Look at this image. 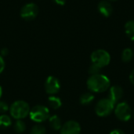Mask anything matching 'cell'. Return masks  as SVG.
<instances>
[{
  "label": "cell",
  "mask_w": 134,
  "mask_h": 134,
  "mask_svg": "<svg viewBox=\"0 0 134 134\" xmlns=\"http://www.w3.org/2000/svg\"><path fill=\"white\" fill-rule=\"evenodd\" d=\"M88 89L93 93H103L110 88L111 82L109 79L104 75L98 74L91 75L87 80Z\"/></svg>",
  "instance_id": "1"
},
{
  "label": "cell",
  "mask_w": 134,
  "mask_h": 134,
  "mask_svg": "<svg viewBox=\"0 0 134 134\" xmlns=\"http://www.w3.org/2000/svg\"><path fill=\"white\" fill-rule=\"evenodd\" d=\"M9 110L12 117L16 120H19L29 115L31 108L27 102L24 100H16L11 104Z\"/></svg>",
  "instance_id": "2"
},
{
  "label": "cell",
  "mask_w": 134,
  "mask_h": 134,
  "mask_svg": "<svg viewBox=\"0 0 134 134\" xmlns=\"http://www.w3.org/2000/svg\"><path fill=\"white\" fill-rule=\"evenodd\" d=\"M29 116L32 121L41 123L49 118V110L44 105H36L30 110Z\"/></svg>",
  "instance_id": "3"
},
{
  "label": "cell",
  "mask_w": 134,
  "mask_h": 134,
  "mask_svg": "<svg viewBox=\"0 0 134 134\" xmlns=\"http://www.w3.org/2000/svg\"><path fill=\"white\" fill-rule=\"evenodd\" d=\"M115 104L108 98H104L100 100L96 107L95 112L99 117L108 116L115 109Z\"/></svg>",
  "instance_id": "4"
},
{
  "label": "cell",
  "mask_w": 134,
  "mask_h": 134,
  "mask_svg": "<svg viewBox=\"0 0 134 134\" xmlns=\"http://www.w3.org/2000/svg\"><path fill=\"white\" fill-rule=\"evenodd\" d=\"M92 63L100 68L106 67L111 61V56L109 53L104 49H97L91 54Z\"/></svg>",
  "instance_id": "5"
},
{
  "label": "cell",
  "mask_w": 134,
  "mask_h": 134,
  "mask_svg": "<svg viewBox=\"0 0 134 134\" xmlns=\"http://www.w3.org/2000/svg\"><path fill=\"white\" fill-rule=\"evenodd\" d=\"M115 114L118 119L122 122H127L131 119L132 110L130 106L125 101L119 102L115 108Z\"/></svg>",
  "instance_id": "6"
},
{
  "label": "cell",
  "mask_w": 134,
  "mask_h": 134,
  "mask_svg": "<svg viewBox=\"0 0 134 134\" xmlns=\"http://www.w3.org/2000/svg\"><path fill=\"white\" fill-rule=\"evenodd\" d=\"M38 12L37 5L34 3H27L20 10V16L23 19L31 20L35 18Z\"/></svg>",
  "instance_id": "7"
},
{
  "label": "cell",
  "mask_w": 134,
  "mask_h": 134,
  "mask_svg": "<svg viewBox=\"0 0 134 134\" xmlns=\"http://www.w3.org/2000/svg\"><path fill=\"white\" fill-rule=\"evenodd\" d=\"M60 89V84L59 80L54 76H49L45 82L46 92L49 95H54L59 92Z\"/></svg>",
  "instance_id": "8"
},
{
  "label": "cell",
  "mask_w": 134,
  "mask_h": 134,
  "mask_svg": "<svg viewBox=\"0 0 134 134\" xmlns=\"http://www.w3.org/2000/svg\"><path fill=\"white\" fill-rule=\"evenodd\" d=\"M60 134H80L81 126L76 121H68L60 128Z\"/></svg>",
  "instance_id": "9"
},
{
  "label": "cell",
  "mask_w": 134,
  "mask_h": 134,
  "mask_svg": "<svg viewBox=\"0 0 134 134\" xmlns=\"http://www.w3.org/2000/svg\"><path fill=\"white\" fill-rule=\"evenodd\" d=\"M123 96V90L119 86H112L109 89L108 99H110L115 104H118L119 101Z\"/></svg>",
  "instance_id": "10"
},
{
  "label": "cell",
  "mask_w": 134,
  "mask_h": 134,
  "mask_svg": "<svg viewBox=\"0 0 134 134\" xmlns=\"http://www.w3.org/2000/svg\"><path fill=\"white\" fill-rule=\"evenodd\" d=\"M98 10L99 12L104 16H109L111 15L113 12V8L111 4L106 0L100 1L98 4Z\"/></svg>",
  "instance_id": "11"
},
{
  "label": "cell",
  "mask_w": 134,
  "mask_h": 134,
  "mask_svg": "<svg viewBox=\"0 0 134 134\" xmlns=\"http://www.w3.org/2000/svg\"><path fill=\"white\" fill-rule=\"evenodd\" d=\"M49 122L51 128L54 130H60L61 126H62L61 120L57 115H53L52 116H49Z\"/></svg>",
  "instance_id": "12"
},
{
  "label": "cell",
  "mask_w": 134,
  "mask_h": 134,
  "mask_svg": "<svg viewBox=\"0 0 134 134\" xmlns=\"http://www.w3.org/2000/svg\"><path fill=\"white\" fill-rule=\"evenodd\" d=\"M48 104L49 105V107L54 110L58 109L61 107L62 105V102L61 100L58 97H56L54 95H50L48 98Z\"/></svg>",
  "instance_id": "13"
},
{
  "label": "cell",
  "mask_w": 134,
  "mask_h": 134,
  "mask_svg": "<svg viewBox=\"0 0 134 134\" xmlns=\"http://www.w3.org/2000/svg\"><path fill=\"white\" fill-rule=\"evenodd\" d=\"M126 35L132 41H134V20H129L125 24Z\"/></svg>",
  "instance_id": "14"
},
{
  "label": "cell",
  "mask_w": 134,
  "mask_h": 134,
  "mask_svg": "<svg viewBox=\"0 0 134 134\" xmlns=\"http://www.w3.org/2000/svg\"><path fill=\"white\" fill-rule=\"evenodd\" d=\"M94 100V96L91 93H85L81 95L79 101L82 105H89Z\"/></svg>",
  "instance_id": "15"
},
{
  "label": "cell",
  "mask_w": 134,
  "mask_h": 134,
  "mask_svg": "<svg viewBox=\"0 0 134 134\" xmlns=\"http://www.w3.org/2000/svg\"><path fill=\"white\" fill-rule=\"evenodd\" d=\"M12 125V120L7 115H0V129H6Z\"/></svg>",
  "instance_id": "16"
},
{
  "label": "cell",
  "mask_w": 134,
  "mask_h": 134,
  "mask_svg": "<svg viewBox=\"0 0 134 134\" xmlns=\"http://www.w3.org/2000/svg\"><path fill=\"white\" fill-rule=\"evenodd\" d=\"M133 57V52L130 48H126L122 53V60L126 63L131 61Z\"/></svg>",
  "instance_id": "17"
},
{
  "label": "cell",
  "mask_w": 134,
  "mask_h": 134,
  "mask_svg": "<svg viewBox=\"0 0 134 134\" xmlns=\"http://www.w3.org/2000/svg\"><path fill=\"white\" fill-rule=\"evenodd\" d=\"M13 129L16 133H22L26 130V124L24 122L22 119L16 120L15 123L13 124Z\"/></svg>",
  "instance_id": "18"
},
{
  "label": "cell",
  "mask_w": 134,
  "mask_h": 134,
  "mask_svg": "<svg viewBox=\"0 0 134 134\" xmlns=\"http://www.w3.org/2000/svg\"><path fill=\"white\" fill-rule=\"evenodd\" d=\"M46 128L40 124L35 125L31 130V134H46Z\"/></svg>",
  "instance_id": "19"
},
{
  "label": "cell",
  "mask_w": 134,
  "mask_h": 134,
  "mask_svg": "<svg viewBox=\"0 0 134 134\" xmlns=\"http://www.w3.org/2000/svg\"><path fill=\"white\" fill-rule=\"evenodd\" d=\"M100 70H101V68L98 67L97 65L94 64H92L89 68V73L91 75H98V74H100Z\"/></svg>",
  "instance_id": "20"
},
{
  "label": "cell",
  "mask_w": 134,
  "mask_h": 134,
  "mask_svg": "<svg viewBox=\"0 0 134 134\" xmlns=\"http://www.w3.org/2000/svg\"><path fill=\"white\" fill-rule=\"evenodd\" d=\"M9 109L8 104L4 102V101H1L0 100V112L1 113H5V111H7Z\"/></svg>",
  "instance_id": "21"
},
{
  "label": "cell",
  "mask_w": 134,
  "mask_h": 134,
  "mask_svg": "<svg viewBox=\"0 0 134 134\" xmlns=\"http://www.w3.org/2000/svg\"><path fill=\"white\" fill-rule=\"evenodd\" d=\"M5 68V61L2 56H0V74L3 71Z\"/></svg>",
  "instance_id": "22"
},
{
  "label": "cell",
  "mask_w": 134,
  "mask_h": 134,
  "mask_svg": "<svg viewBox=\"0 0 134 134\" xmlns=\"http://www.w3.org/2000/svg\"><path fill=\"white\" fill-rule=\"evenodd\" d=\"M110 134H125V133L122 131V130H119V129H116V130H112Z\"/></svg>",
  "instance_id": "23"
},
{
  "label": "cell",
  "mask_w": 134,
  "mask_h": 134,
  "mask_svg": "<svg viewBox=\"0 0 134 134\" xmlns=\"http://www.w3.org/2000/svg\"><path fill=\"white\" fill-rule=\"evenodd\" d=\"M8 53H9V50H8V49H6V48H3V49H1V56H2V57H3V56H7V55H8Z\"/></svg>",
  "instance_id": "24"
},
{
  "label": "cell",
  "mask_w": 134,
  "mask_h": 134,
  "mask_svg": "<svg viewBox=\"0 0 134 134\" xmlns=\"http://www.w3.org/2000/svg\"><path fill=\"white\" fill-rule=\"evenodd\" d=\"M130 81L134 86V69L132 71V72L130 75Z\"/></svg>",
  "instance_id": "25"
},
{
  "label": "cell",
  "mask_w": 134,
  "mask_h": 134,
  "mask_svg": "<svg viewBox=\"0 0 134 134\" xmlns=\"http://www.w3.org/2000/svg\"><path fill=\"white\" fill-rule=\"evenodd\" d=\"M57 4L60 5H64L66 2V0H53Z\"/></svg>",
  "instance_id": "26"
},
{
  "label": "cell",
  "mask_w": 134,
  "mask_h": 134,
  "mask_svg": "<svg viewBox=\"0 0 134 134\" xmlns=\"http://www.w3.org/2000/svg\"><path fill=\"white\" fill-rule=\"evenodd\" d=\"M2 86H0V98L2 97Z\"/></svg>",
  "instance_id": "27"
},
{
  "label": "cell",
  "mask_w": 134,
  "mask_h": 134,
  "mask_svg": "<svg viewBox=\"0 0 134 134\" xmlns=\"http://www.w3.org/2000/svg\"><path fill=\"white\" fill-rule=\"evenodd\" d=\"M110 1H116V0H110Z\"/></svg>",
  "instance_id": "28"
},
{
  "label": "cell",
  "mask_w": 134,
  "mask_h": 134,
  "mask_svg": "<svg viewBox=\"0 0 134 134\" xmlns=\"http://www.w3.org/2000/svg\"><path fill=\"white\" fill-rule=\"evenodd\" d=\"M133 117H134V111H133Z\"/></svg>",
  "instance_id": "29"
}]
</instances>
